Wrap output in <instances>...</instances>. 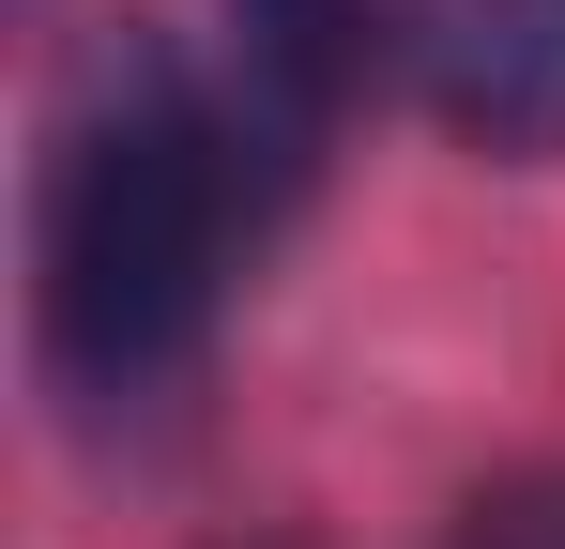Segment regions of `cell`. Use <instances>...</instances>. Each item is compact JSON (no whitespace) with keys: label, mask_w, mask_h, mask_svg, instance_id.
Segmentation results:
<instances>
[{"label":"cell","mask_w":565,"mask_h":549,"mask_svg":"<svg viewBox=\"0 0 565 549\" xmlns=\"http://www.w3.org/2000/svg\"><path fill=\"white\" fill-rule=\"evenodd\" d=\"M260 183L276 169L230 77H199L153 15H122L62 62L46 169H31V352L77 412H153L214 352Z\"/></svg>","instance_id":"obj_1"},{"label":"cell","mask_w":565,"mask_h":549,"mask_svg":"<svg viewBox=\"0 0 565 549\" xmlns=\"http://www.w3.org/2000/svg\"><path fill=\"white\" fill-rule=\"evenodd\" d=\"M382 62H413V0H230V107L260 138V169H306L352 107L382 92Z\"/></svg>","instance_id":"obj_2"},{"label":"cell","mask_w":565,"mask_h":549,"mask_svg":"<svg viewBox=\"0 0 565 549\" xmlns=\"http://www.w3.org/2000/svg\"><path fill=\"white\" fill-rule=\"evenodd\" d=\"M413 92L444 138L551 169L565 153V0H413Z\"/></svg>","instance_id":"obj_3"},{"label":"cell","mask_w":565,"mask_h":549,"mask_svg":"<svg viewBox=\"0 0 565 549\" xmlns=\"http://www.w3.org/2000/svg\"><path fill=\"white\" fill-rule=\"evenodd\" d=\"M444 549H565V473H504V488H473Z\"/></svg>","instance_id":"obj_4"}]
</instances>
